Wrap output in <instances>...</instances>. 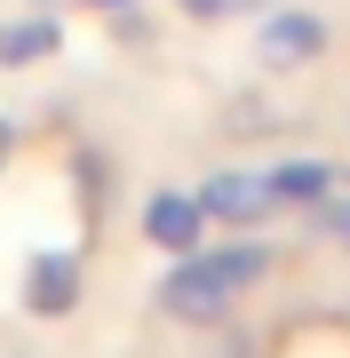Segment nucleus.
I'll use <instances>...</instances> for the list:
<instances>
[{"label":"nucleus","instance_id":"nucleus-8","mask_svg":"<svg viewBox=\"0 0 350 358\" xmlns=\"http://www.w3.org/2000/svg\"><path fill=\"white\" fill-rule=\"evenodd\" d=\"M319 223H326V231H342V239H350V192H342V199L326 192V207H319Z\"/></svg>","mask_w":350,"mask_h":358},{"label":"nucleus","instance_id":"nucleus-10","mask_svg":"<svg viewBox=\"0 0 350 358\" xmlns=\"http://www.w3.org/2000/svg\"><path fill=\"white\" fill-rule=\"evenodd\" d=\"M16 159V120H0V167Z\"/></svg>","mask_w":350,"mask_h":358},{"label":"nucleus","instance_id":"nucleus-3","mask_svg":"<svg viewBox=\"0 0 350 358\" xmlns=\"http://www.w3.org/2000/svg\"><path fill=\"white\" fill-rule=\"evenodd\" d=\"M80 287H88V271H80L72 247H48V255L24 263V310H40V319H64L80 303Z\"/></svg>","mask_w":350,"mask_h":358},{"label":"nucleus","instance_id":"nucleus-11","mask_svg":"<svg viewBox=\"0 0 350 358\" xmlns=\"http://www.w3.org/2000/svg\"><path fill=\"white\" fill-rule=\"evenodd\" d=\"M88 8H128V0H88Z\"/></svg>","mask_w":350,"mask_h":358},{"label":"nucleus","instance_id":"nucleus-1","mask_svg":"<svg viewBox=\"0 0 350 358\" xmlns=\"http://www.w3.org/2000/svg\"><path fill=\"white\" fill-rule=\"evenodd\" d=\"M271 271L263 247H215V255H183L168 279H159V310L168 319H191V327H215L231 310V294H247Z\"/></svg>","mask_w":350,"mask_h":358},{"label":"nucleus","instance_id":"nucleus-9","mask_svg":"<svg viewBox=\"0 0 350 358\" xmlns=\"http://www.w3.org/2000/svg\"><path fill=\"white\" fill-rule=\"evenodd\" d=\"M223 8H239V0H183V16H223Z\"/></svg>","mask_w":350,"mask_h":358},{"label":"nucleus","instance_id":"nucleus-2","mask_svg":"<svg viewBox=\"0 0 350 358\" xmlns=\"http://www.w3.org/2000/svg\"><path fill=\"white\" fill-rule=\"evenodd\" d=\"M319 48H326V24L311 8H279V16L255 24V64L263 72H295V64H311Z\"/></svg>","mask_w":350,"mask_h":358},{"label":"nucleus","instance_id":"nucleus-4","mask_svg":"<svg viewBox=\"0 0 350 358\" xmlns=\"http://www.w3.org/2000/svg\"><path fill=\"white\" fill-rule=\"evenodd\" d=\"M199 207L215 223H263L279 207V192H271V176H207L199 183Z\"/></svg>","mask_w":350,"mask_h":358},{"label":"nucleus","instance_id":"nucleus-6","mask_svg":"<svg viewBox=\"0 0 350 358\" xmlns=\"http://www.w3.org/2000/svg\"><path fill=\"white\" fill-rule=\"evenodd\" d=\"M271 192H279V199H326V192H335V167H319V159H286L279 176H271Z\"/></svg>","mask_w":350,"mask_h":358},{"label":"nucleus","instance_id":"nucleus-7","mask_svg":"<svg viewBox=\"0 0 350 358\" xmlns=\"http://www.w3.org/2000/svg\"><path fill=\"white\" fill-rule=\"evenodd\" d=\"M48 48H56V24H48V16H24V24L0 32V64H32V56H48Z\"/></svg>","mask_w":350,"mask_h":358},{"label":"nucleus","instance_id":"nucleus-12","mask_svg":"<svg viewBox=\"0 0 350 358\" xmlns=\"http://www.w3.org/2000/svg\"><path fill=\"white\" fill-rule=\"evenodd\" d=\"M40 8H48V0H40Z\"/></svg>","mask_w":350,"mask_h":358},{"label":"nucleus","instance_id":"nucleus-5","mask_svg":"<svg viewBox=\"0 0 350 358\" xmlns=\"http://www.w3.org/2000/svg\"><path fill=\"white\" fill-rule=\"evenodd\" d=\"M199 223H207L199 192H152V207H143V239H152V247H175V255L199 247Z\"/></svg>","mask_w":350,"mask_h":358}]
</instances>
